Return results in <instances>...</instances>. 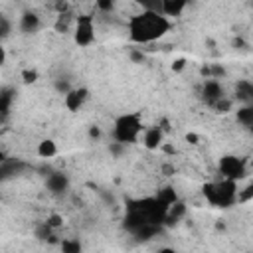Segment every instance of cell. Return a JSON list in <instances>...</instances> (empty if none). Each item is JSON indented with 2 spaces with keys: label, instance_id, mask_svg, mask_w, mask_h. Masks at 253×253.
Segmentation results:
<instances>
[{
  "label": "cell",
  "instance_id": "30bf717a",
  "mask_svg": "<svg viewBox=\"0 0 253 253\" xmlns=\"http://www.w3.org/2000/svg\"><path fill=\"white\" fill-rule=\"evenodd\" d=\"M40 26H42L40 16L34 14V12H26V14L20 18V30H22L24 34H34V32L40 30Z\"/></svg>",
  "mask_w": 253,
  "mask_h": 253
},
{
  "label": "cell",
  "instance_id": "8fae6325",
  "mask_svg": "<svg viewBox=\"0 0 253 253\" xmlns=\"http://www.w3.org/2000/svg\"><path fill=\"white\" fill-rule=\"evenodd\" d=\"M47 188H49V192L59 194V192L67 190V178H65L63 174H59V172L49 174V176H47Z\"/></svg>",
  "mask_w": 253,
  "mask_h": 253
},
{
  "label": "cell",
  "instance_id": "ffe728a7",
  "mask_svg": "<svg viewBox=\"0 0 253 253\" xmlns=\"http://www.w3.org/2000/svg\"><path fill=\"white\" fill-rule=\"evenodd\" d=\"M61 249L63 251H79L81 245H79V241H63L61 243Z\"/></svg>",
  "mask_w": 253,
  "mask_h": 253
},
{
  "label": "cell",
  "instance_id": "52a82bcc",
  "mask_svg": "<svg viewBox=\"0 0 253 253\" xmlns=\"http://www.w3.org/2000/svg\"><path fill=\"white\" fill-rule=\"evenodd\" d=\"M140 138H142L144 148L156 150V148H160V144H162V140H164V130H162L160 126H148V128H142Z\"/></svg>",
  "mask_w": 253,
  "mask_h": 253
},
{
  "label": "cell",
  "instance_id": "ac0fdd59",
  "mask_svg": "<svg viewBox=\"0 0 253 253\" xmlns=\"http://www.w3.org/2000/svg\"><path fill=\"white\" fill-rule=\"evenodd\" d=\"M45 223H47L51 229H55V227H61V225H63V217H61L59 213H51V215L45 219Z\"/></svg>",
  "mask_w": 253,
  "mask_h": 253
},
{
  "label": "cell",
  "instance_id": "277c9868",
  "mask_svg": "<svg viewBox=\"0 0 253 253\" xmlns=\"http://www.w3.org/2000/svg\"><path fill=\"white\" fill-rule=\"evenodd\" d=\"M73 42L79 47H87L95 42V24H93V16H77L75 24H73Z\"/></svg>",
  "mask_w": 253,
  "mask_h": 253
},
{
  "label": "cell",
  "instance_id": "3957f363",
  "mask_svg": "<svg viewBox=\"0 0 253 253\" xmlns=\"http://www.w3.org/2000/svg\"><path fill=\"white\" fill-rule=\"evenodd\" d=\"M142 119L140 113H125L113 125V138L119 144H134L142 132Z\"/></svg>",
  "mask_w": 253,
  "mask_h": 253
},
{
  "label": "cell",
  "instance_id": "603a6c76",
  "mask_svg": "<svg viewBox=\"0 0 253 253\" xmlns=\"http://www.w3.org/2000/svg\"><path fill=\"white\" fill-rule=\"evenodd\" d=\"M89 136H91V138H99V136H101L99 126H91V128H89Z\"/></svg>",
  "mask_w": 253,
  "mask_h": 253
},
{
  "label": "cell",
  "instance_id": "6da1fadb",
  "mask_svg": "<svg viewBox=\"0 0 253 253\" xmlns=\"http://www.w3.org/2000/svg\"><path fill=\"white\" fill-rule=\"evenodd\" d=\"M128 28V38L134 43H152L160 38H164L170 28L172 22L170 18H166L160 12H150V10H140L138 14L130 16L126 22Z\"/></svg>",
  "mask_w": 253,
  "mask_h": 253
},
{
  "label": "cell",
  "instance_id": "4316f807",
  "mask_svg": "<svg viewBox=\"0 0 253 253\" xmlns=\"http://www.w3.org/2000/svg\"><path fill=\"white\" fill-rule=\"evenodd\" d=\"M0 40H2V34H0Z\"/></svg>",
  "mask_w": 253,
  "mask_h": 253
},
{
  "label": "cell",
  "instance_id": "cb8c5ba5",
  "mask_svg": "<svg viewBox=\"0 0 253 253\" xmlns=\"http://www.w3.org/2000/svg\"><path fill=\"white\" fill-rule=\"evenodd\" d=\"M6 63V49L0 45V65H4Z\"/></svg>",
  "mask_w": 253,
  "mask_h": 253
},
{
  "label": "cell",
  "instance_id": "7c38bea8",
  "mask_svg": "<svg viewBox=\"0 0 253 253\" xmlns=\"http://www.w3.org/2000/svg\"><path fill=\"white\" fill-rule=\"evenodd\" d=\"M73 24H75V18H73V14H71V12L57 14V20H55V32L65 34V32L73 30Z\"/></svg>",
  "mask_w": 253,
  "mask_h": 253
},
{
  "label": "cell",
  "instance_id": "7a4b0ae2",
  "mask_svg": "<svg viewBox=\"0 0 253 253\" xmlns=\"http://www.w3.org/2000/svg\"><path fill=\"white\" fill-rule=\"evenodd\" d=\"M204 196L211 206L217 208H229L237 202V182L221 178L217 182H208L204 184Z\"/></svg>",
  "mask_w": 253,
  "mask_h": 253
},
{
  "label": "cell",
  "instance_id": "d4e9b609",
  "mask_svg": "<svg viewBox=\"0 0 253 253\" xmlns=\"http://www.w3.org/2000/svg\"><path fill=\"white\" fill-rule=\"evenodd\" d=\"M186 140H188V142H192V144H196V142H198V136H196V134H192V132H190V134H188V136H186Z\"/></svg>",
  "mask_w": 253,
  "mask_h": 253
},
{
  "label": "cell",
  "instance_id": "5bb4252c",
  "mask_svg": "<svg viewBox=\"0 0 253 253\" xmlns=\"http://www.w3.org/2000/svg\"><path fill=\"white\" fill-rule=\"evenodd\" d=\"M156 200H160L162 204H166V206H170V204H174L176 200H178V196H176V190L172 188V186H166V188H160L158 192H156V196H154Z\"/></svg>",
  "mask_w": 253,
  "mask_h": 253
},
{
  "label": "cell",
  "instance_id": "484cf974",
  "mask_svg": "<svg viewBox=\"0 0 253 253\" xmlns=\"http://www.w3.org/2000/svg\"><path fill=\"white\" fill-rule=\"evenodd\" d=\"M2 160H4V158H2V154H0V162H2Z\"/></svg>",
  "mask_w": 253,
  "mask_h": 253
},
{
  "label": "cell",
  "instance_id": "44dd1931",
  "mask_svg": "<svg viewBox=\"0 0 253 253\" xmlns=\"http://www.w3.org/2000/svg\"><path fill=\"white\" fill-rule=\"evenodd\" d=\"M130 59H132L134 63H142V61H144V53H142L140 49L132 47V49H130Z\"/></svg>",
  "mask_w": 253,
  "mask_h": 253
},
{
  "label": "cell",
  "instance_id": "9a60e30c",
  "mask_svg": "<svg viewBox=\"0 0 253 253\" xmlns=\"http://www.w3.org/2000/svg\"><path fill=\"white\" fill-rule=\"evenodd\" d=\"M237 121L243 125V126H251L253 125V107L245 105L237 111Z\"/></svg>",
  "mask_w": 253,
  "mask_h": 253
},
{
  "label": "cell",
  "instance_id": "ba28073f",
  "mask_svg": "<svg viewBox=\"0 0 253 253\" xmlns=\"http://www.w3.org/2000/svg\"><path fill=\"white\" fill-rule=\"evenodd\" d=\"M202 95H204L206 103H210V105H213L215 101H219L221 97H225V95H223V87H221V83H219L215 77L206 79V83H204V87H202Z\"/></svg>",
  "mask_w": 253,
  "mask_h": 253
},
{
  "label": "cell",
  "instance_id": "8992f818",
  "mask_svg": "<svg viewBox=\"0 0 253 253\" xmlns=\"http://www.w3.org/2000/svg\"><path fill=\"white\" fill-rule=\"evenodd\" d=\"M87 99H89V91L85 87H75V89H69L65 93L63 103H65V109L67 111H73L75 113V111H79L85 105Z\"/></svg>",
  "mask_w": 253,
  "mask_h": 253
},
{
  "label": "cell",
  "instance_id": "4fadbf2b",
  "mask_svg": "<svg viewBox=\"0 0 253 253\" xmlns=\"http://www.w3.org/2000/svg\"><path fill=\"white\" fill-rule=\"evenodd\" d=\"M55 154H57V144L53 140L45 138V140H42L38 144V156H42V158H53Z\"/></svg>",
  "mask_w": 253,
  "mask_h": 253
},
{
  "label": "cell",
  "instance_id": "9c48e42d",
  "mask_svg": "<svg viewBox=\"0 0 253 253\" xmlns=\"http://www.w3.org/2000/svg\"><path fill=\"white\" fill-rule=\"evenodd\" d=\"M190 4V0H160V8H162V14L166 18H176L180 16L186 6Z\"/></svg>",
  "mask_w": 253,
  "mask_h": 253
},
{
  "label": "cell",
  "instance_id": "83f0119b",
  "mask_svg": "<svg viewBox=\"0 0 253 253\" xmlns=\"http://www.w3.org/2000/svg\"><path fill=\"white\" fill-rule=\"evenodd\" d=\"M0 182H2V180H0Z\"/></svg>",
  "mask_w": 253,
  "mask_h": 253
},
{
  "label": "cell",
  "instance_id": "5b68a950",
  "mask_svg": "<svg viewBox=\"0 0 253 253\" xmlns=\"http://www.w3.org/2000/svg\"><path fill=\"white\" fill-rule=\"evenodd\" d=\"M219 174H221V178L237 182V180L247 176V162L239 156H233V154L221 156L219 158Z\"/></svg>",
  "mask_w": 253,
  "mask_h": 253
},
{
  "label": "cell",
  "instance_id": "2e32d148",
  "mask_svg": "<svg viewBox=\"0 0 253 253\" xmlns=\"http://www.w3.org/2000/svg\"><path fill=\"white\" fill-rule=\"evenodd\" d=\"M134 4H136L140 10H150V12H160V14H162L160 0H134Z\"/></svg>",
  "mask_w": 253,
  "mask_h": 253
},
{
  "label": "cell",
  "instance_id": "7402d4cb",
  "mask_svg": "<svg viewBox=\"0 0 253 253\" xmlns=\"http://www.w3.org/2000/svg\"><path fill=\"white\" fill-rule=\"evenodd\" d=\"M184 67H186V59H176V61L172 63V69H174V71H182Z\"/></svg>",
  "mask_w": 253,
  "mask_h": 253
},
{
  "label": "cell",
  "instance_id": "d6986e66",
  "mask_svg": "<svg viewBox=\"0 0 253 253\" xmlns=\"http://www.w3.org/2000/svg\"><path fill=\"white\" fill-rule=\"evenodd\" d=\"M22 79H24V83H34L38 79V73L34 69H26V71H22Z\"/></svg>",
  "mask_w": 253,
  "mask_h": 253
},
{
  "label": "cell",
  "instance_id": "e0dca14e",
  "mask_svg": "<svg viewBox=\"0 0 253 253\" xmlns=\"http://www.w3.org/2000/svg\"><path fill=\"white\" fill-rule=\"evenodd\" d=\"M115 4H117V0H95L97 10L103 12V14H109V12L115 8Z\"/></svg>",
  "mask_w": 253,
  "mask_h": 253
}]
</instances>
